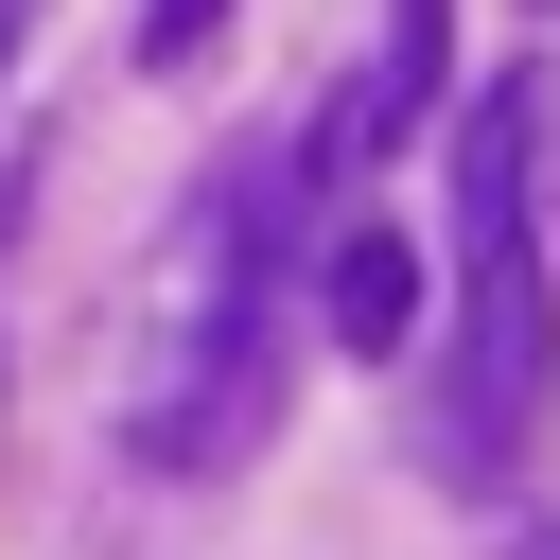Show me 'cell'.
<instances>
[{"label":"cell","mask_w":560,"mask_h":560,"mask_svg":"<svg viewBox=\"0 0 560 560\" xmlns=\"http://www.w3.org/2000/svg\"><path fill=\"white\" fill-rule=\"evenodd\" d=\"M298 228H315L298 140L210 158V192L175 210V245H158V280H140V402H122L140 472L192 490V472H228V455L262 438V402H280V280H298Z\"/></svg>","instance_id":"cell-1"},{"label":"cell","mask_w":560,"mask_h":560,"mask_svg":"<svg viewBox=\"0 0 560 560\" xmlns=\"http://www.w3.org/2000/svg\"><path fill=\"white\" fill-rule=\"evenodd\" d=\"M438 158H455V332H438V385H420V472L438 490H490L560 385V315H542V88H455L438 105Z\"/></svg>","instance_id":"cell-2"},{"label":"cell","mask_w":560,"mask_h":560,"mask_svg":"<svg viewBox=\"0 0 560 560\" xmlns=\"http://www.w3.org/2000/svg\"><path fill=\"white\" fill-rule=\"evenodd\" d=\"M438 105H455V0H385L368 70H350V88L298 122V192H315V210H332V192H368V175H385V158H402Z\"/></svg>","instance_id":"cell-3"},{"label":"cell","mask_w":560,"mask_h":560,"mask_svg":"<svg viewBox=\"0 0 560 560\" xmlns=\"http://www.w3.org/2000/svg\"><path fill=\"white\" fill-rule=\"evenodd\" d=\"M315 332H332L350 368H402V350L438 332V298H420V245H402L385 210H350V192H332V228H315Z\"/></svg>","instance_id":"cell-4"},{"label":"cell","mask_w":560,"mask_h":560,"mask_svg":"<svg viewBox=\"0 0 560 560\" xmlns=\"http://www.w3.org/2000/svg\"><path fill=\"white\" fill-rule=\"evenodd\" d=\"M210 35H228V0H140V70H210Z\"/></svg>","instance_id":"cell-5"},{"label":"cell","mask_w":560,"mask_h":560,"mask_svg":"<svg viewBox=\"0 0 560 560\" xmlns=\"http://www.w3.org/2000/svg\"><path fill=\"white\" fill-rule=\"evenodd\" d=\"M525 560H560V525H542V542H525Z\"/></svg>","instance_id":"cell-6"}]
</instances>
